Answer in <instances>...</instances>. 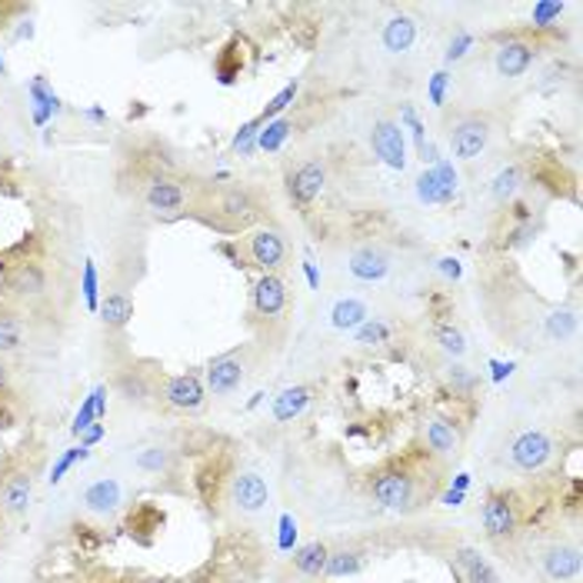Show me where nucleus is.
Returning a JSON list of instances; mask_svg holds the SVG:
<instances>
[{
	"label": "nucleus",
	"instance_id": "f257e3e1",
	"mask_svg": "<svg viewBox=\"0 0 583 583\" xmlns=\"http://www.w3.org/2000/svg\"><path fill=\"white\" fill-rule=\"evenodd\" d=\"M187 217H193L207 230L233 237V240L257 230V227H263V223H273L270 197L260 187H253L250 180L200 183Z\"/></svg>",
	"mask_w": 583,
	"mask_h": 583
},
{
	"label": "nucleus",
	"instance_id": "f03ea898",
	"mask_svg": "<svg viewBox=\"0 0 583 583\" xmlns=\"http://www.w3.org/2000/svg\"><path fill=\"white\" fill-rule=\"evenodd\" d=\"M293 316V293L283 273H260L250 290L247 306V330L253 333V346L273 343L280 346Z\"/></svg>",
	"mask_w": 583,
	"mask_h": 583
},
{
	"label": "nucleus",
	"instance_id": "7ed1b4c3",
	"mask_svg": "<svg viewBox=\"0 0 583 583\" xmlns=\"http://www.w3.org/2000/svg\"><path fill=\"white\" fill-rule=\"evenodd\" d=\"M53 296V270L40 253L13 257L0 267V300L20 310L23 316L30 310L47 306Z\"/></svg>",
	"mask_w": 583,
	"mask_h": 583
},
{
	"label": "nucleus",
	"instance_id": "20e7f679",
	"mask_svg": "<svg viewBox=\"0 0 583 583\" xmlns=\"http://www.w3.org/2000/svg\"><path fill=\"white\" fill-rule=\"evenodd\" d=\"M197 187L200 183L193 177H187L180 170H163V173H153V177L140 180L130 193L147 207V213H153L160 220H177V217L190 213Z\"/></svg>",
	"mask_w": 583,
	"mask_h": 583
},
{
	"label": "nucleus",
	"instance_id": "39448f33",
	"mask_svg": "<svg viewBox=\"0 0 583 583\" xmlns=\"http://www.w3.org/2000/svg\"><path fill=\"white\" fill-rule=\"evenodd\" d=\"M366 490L370 496L386 506V510H400V513H410L416 510L423 500L433 496L430 486H423L420 480V470L406 466V463H386L380 470H373V476L366 480Z\"/></svg>",
	"mask_w": 583,
	"mask_h": 583
},
{
	"label": "nucleus",
	"instance_id": "423d86ee",
	"mask_svg": "<svg viewBox=\"0 0 583 583\" xmlns=\"http://www.w3.org/2000/svg\"><path fill=\"white\" fill-rule=\"evenodd\" d=\"M493 130H496V123H493V113H486V110H456L443 123L446 147L456 160H476L480 153H486Z\"/></svg>",
	"mask_w": 583,
	"mask_h": 583
},
{
	"label": "nucleus",
	"instance_id": "0eeeda50",
	"mask_svg": "<svg viewBox=\"0 0 583 583\" xmlns=\"http://www.w3.org/2000/svg\"><path fill=\"white\" fill-rule=\"evenodd\" d=\"M243 267H253L260 273H280L290 260V240L277 223H263L243 237L233 240Z\"/></svg>",
	"mask_w": 583,
	"mask_h": 583
},
{
	"label": "nucleus",
	"instance_id": "6e6552de",
	"mask_svg": "<svg viewBox=\"0 0 583 583\" xmlns=\"http://www.w3.org/2000/svg\"><path fill=\"white\" fill-rule=\"evenodd\" d=\"M330 180V160L323 150H313V153H303L296 163H290L283 170V190H287V200L296 207V210H306L313 207V200L323 193Z\"/></svg>",
	"mask_w": 583,
	"mask_h": 583
},
{
	"label": "nucleus",
	"instance_id": "1a4fd4ad",
	"mask_svg": "<svg viewBox=\"0 0 583 583\" xmlns=\"http://www.w3.org/2000/svg\"><path fill=\"white\" fill-rule=\"evenodd\" d=\"M520 520H523V506H520L516 493H510V490L486 493V500L480 506V526H483V536L490 543H496V546L510 543L520 533Z\"/></svg>",
	"mask_w": 583,
	"mask_h": 583
},
{
	"label": "nucleus",
	"instance_id": "9d476101",
	"mask_svg": "<svg viewBox=\"0 0 583 583\" xmlns=\"http://www.w3.org/2000/svg\"><path fill=\"white\" fill-rule=\"evenodd\" d=\"M250 353H253V343H240L220 356H213L207 363V373H203V386L207 393L213 396H230L250 373Z\"/></svg>",
	"mask_w": 583,
	"mask_h": 583
},
{
	"label": "nucleus",
	"instance_id": "9b49d317",
	"mask_svg": "<svg viewBox=\"0 0 583 583\" xmlns=\"http://www.w3.org/2000/svg\"><path fill=\"white\" fill-rule=\"evenodd\" d=\"M33 463L7 460L0 473V516H23L33 500Z\"/></svg>",
	"mask_w": 583,
	"mask_h": 583
},
{
	"label": "nucleus",
	"instance_id": "f8f14e48",
	"mask_svg": "<svg viewBox=\"0 0 583 583\" xmlns=\"http://www.w3.org/2000/svg\"><path fill=\"white\" fill-rule=\"evenodd\" d=\"M157 403L173 413H197L207 403V386L197 373H160Z\"/></svg>",
	"mask_w": 583,
	"mask_h": 583
},
{
	"label": "nucleus",
	"instance_id": "ddd939ff",
	"mask_svg": "<svg viewBox=\"0 0 583 583\" xmlns=\"http://www.w3.org/2000/svg\"><path fill=\"white\" fill-rule=\"evenodd\" d=\"M540 57V40L526 33H510L493 47V70L500 77H523Z\"/></svg>",
	"mask_w": 583,
	"mask_h": 583
},
{
	"label": "nucleus",
	"instance_id": "4468645a",
	"mask_svg": "<svg viewBox=\"0 0 583 583\" xmlns=\"http://www.w3.org/2000/svg\"><path fill=\"white\" fill-rule=\"evenodd\" d=\"M553 436L546 430H523L510 443V466L520 473H540L553 460Z\"/></svg>",
	"mask_w": 583,
	"mask_h": 583
},
{
	"label": "nucleus",
	"instance_id": "2eb2a0df",
	"mask_svg": "<svg viewBox=\"0 0 583 583\" xmlns=\"http://www.w3.org/2000/svg\"><path fill=\"white\" fill-rule=\"evenodd\" d=\"M157 386H160V373L150 370L147 363H123L113 373V390L137 406H150L157 403Z\"/></svg>",
	"mask_w": 583,
	"mask_h": 583
},
{
	"label": "nucleus",
	"instance_id": "dca6fc26",
	"mask_svg": "<svg viewBox=\"0 0 583 583\" xmlns=\"http://www.w3.org/2000/svg\"><path fill=\"white\" fill-rule=\"evenodd\" d=\"M130 316H133V277L123 273V270H117L113 280H110V290H107V296L100 303L103 330L120 333V330H127Z\"/></svg>",
	"mask_w": 583,
	"mask_h": 583
},
{
	"label": "nucleus",
	"instance_id": "f3484780",
	"mask_svg": "<svg viewBox=\"0 0 583 583\" xmlns=\"http://www.w3.org/2000/svg\"><path fill=\"white\" fill-rule=\"evenodd\" d=\"M536 566L546 580L553 583H566V580H576L580 570H583V556H580V546L576 543H566V540H553L546 546H540L536 553Z\"/></svg>",
	"mask_w": 583,
	"mask_h": 583
},
{
	"label": "nucleus",
	"instance_id": "a211bd4d",
	"mask_svg": "<svg viewBox=\"0 0 583 583\" xmlns=\"http://www.w3.org/2000/svg\"><path fill=\"white\" fill-rule=\"evenodd\" d=\"M390 267H393V257H390V250H386L383 243H376V240H363V243H356V247L346 253V270H350L356 280H363V283L383 280V277L390 273Z\"/></svg>",
	"mask_w": 583,
	"mask_h": 583
},
{
	"label": "nucleus",
	"instance_id": "6ab92c4d",
	"mask_svg": "<svg viewBox=\"0 0 583 583\" xmlns=\"http://www.w3.org/2000/svg\"><path fill=\"white\" fill-rule=\"evenodd\" d=\"M370 147H373V153L386 163V167H393V170H403L406 167V147H403V130H400V123L393 120V117H376L373 123H370Z\"/></svg>",
	"mask_w": 583,
	"mask_h": 583
},
{
	"label": "nucleus",
	"instance_id": "aec40b11",
	"mask_svg": "<svg viewBox=\"0 0 583 583\" xmlns=\"http://www.w3.org/2000/svg\"><path fill=\"white\" fill-rule=\"evenodd\" d=\"M420 436H423V446H426V453L433 460H443L446 463V460H456L460 456L463 436H460V430H456L453 420H446V416H426Z\"/></svg>",
	"mask_w": 583,
	"mask_h": 583
},
{
	"label": "nucleus",
	"instance_id": "412c9836",
	"mask_svg": "<svg viewBox=\"0 0 583 583\" xmlns=\"http://www.w3.org/2000/svg\"><path fill=\"white\" fill-rule=\"evenodd\" d=\"M267 500H270V490H267L260 473H253V470L233 473V480H230V503H233V510L260 513L267 506Z\"/></svg>",
	"mask_w": 583,
	"mask_h": 583
},
{
	"label": "nucleus",
	"instance_id": "4be33fe9",
	"mask_svg": "<svg viewBox=\"0 0 583 583\" xmlns=\"http://www.w3.org/2000/svg\"><path fill=\"white\" fill-rule=\"evenodd\" d=\"M450 560H453V566H456L463 583H500V573L493 570V563L470 543H460L450 553Z\"/></svg>",
	"mask_w": 583,
	"mask_h": 583
},
{
	"label": "nucleus",
	"instance_id": "5701e85b",
	"mask_svg": "<svg viewBox=\"0 0 583 583\" xmlns=\"http://www.w3.org/2000/svg\"><path fill=\"white\" fill-rule=\"evenodd\" d=\"M326 556H330V543L326 540H310V543H303V546L293 550L290 570L300 580H320L323 576V566H326Z\"/></svg>",
	"mask_w": 583,
	"mask_h": 583
},
{
	"label": "nucleus",
	"instance_id": "b1692460",
	"mask_svg": "<svg viewBox=\"0 0 583 583\" xmlns=\"http://www.w3.org/2000/svg\"><path fill=\"white\" fill-rule=\"evenodd\" d=\"M380 43H383V50L386 53H393V57H400V53H406L413 43H416V20L410 17V13H393L386 23H383V30H380Z\"/></svg>",
	"mask_w": 583,
	"mask_h": 583
},
{
	"label": "nucleus",
	"instance_id": "393cba45",
	"mask_svg": "<svg viewBox=\"0 0 583 583\" xmlns=\"http://www.w3.org/2000/svg\"><path fill=\"white\" fill-rule=\"evenodd\" d=\"M430 343L440 350V356H446V360H463L466 356V333L453 323V320H443V316H436V320H430Z\"/></svg>",
	"mask_w": 583,
	"mask_h": 583
},
{
	"label": "nucleus",
	"instance_id": "a878e982",
	"mask_svg": "<svg viewBox=\"0 0 583 583\" xmlns=\"http://www.w3.org/2000/svg\"><path fill=\"white\" fill-rule=\"evenodd\" d=\"M27 333H30L27 330V316L0 300V356L20 353L27 346Z\"/></svg>",
	"mask_w": 583,
	"mask_h": 583
},
{
	"label": "nucleus",
	"instance_id": "bb28decb",
	"mask_svg": "<svg viewBox=\"0 0 583 583\" xmlns=\"http://www.w3.org/2000/svg\"><path fill=\"white\" fill-rule=\"evenodd\" d=\"M396 340V323L386 316H366L356 330H353V343L376 350V346H390Z\"/></svg>",
	"mask_w": 583,
	"mask_h": 583
},
{
	"label": "nucleus",
	"instance_id": "cd10ccee",
	"mask_svg": "<svg viewBox=\"0 0 583 583\" xmlns=\"http://www.w3.org/2000/svg\"><path fill=\"white\" fill-rule=\"evenodd\" d=\"M313 400V386L310 383H296V386H287L277 400H273V420L277 423H287L293 416L303 413V406Z\"/></svg>",
	"mask_w": 583,
	"mask_h": 583
},
{
	"label": "nucleus",
	"instance_id": "c85d7f7f",
	"mask_svg": "<svg viewBox=\"0 0 583 583\" xmlns=\"http://www.w3.org/2000/svg\"><path fill=\"white\" fill-rule=\"evenodd\" d=\"M523 183H526V167H523V163H510V167H503V170L493 177L490 197H493L496 203H510V200L523 190Z\"/></svg>",
	"mask_w": 583,
	"mask_h": 583
},
{
	"label": "nucleus",
	"instance_id": "c756f323",
	"mask_svg": "<svg viewBox=\"0 0 583 583\" xmlns=\"http://www.w3.org/2000/svg\"><path fill=\"white\" fill-rule=\"evenodd\" d=\"M440 376H443V383L453 390V393H460V396H470L473 390H476V373L463 363V360H446V356H440Z\"/></svg>",
	"mask_w": 583,
	"mask_h": 583
},
{
	"label": "nucleus",
	"instance_id": "7c9ffc66",
	"mask_svg": "<svg viewBox=\"0 0 583 583\" xmlns=\"http://www.w3.org/2000/svg\"><path fill=\"white\" fill-rule=\"evenodd\" d=\"M363 563H366V553H363L360 546H340V550L330 546L323 576H350V573H356Z\"/></svg>",
	"mask_w": 583,
	"mask_h": 583
},
{
	"label": "nucleus",
	"instance_id": "2f4dec72",
	"mask_svg": "<svg viewBox=\"0 0 583 583\" xmlns=\"http://www.w3.org/2000/svg\"><path fill=\"white\" fill-rule=\"evenodd\" d=\"M83 503H87L93 513H113L117 503H120V486H117V480H100V483H93V486L83 493Z\"/></svg>",
	"mask_w": 583,
	"mask_h": 583
},
{
	"label": "nucleus",
	"instance_id": "473e14b6",
	"mask_svg": "<svg viewBox=\"0 0 583 583\" xmlns=\"http://www.w3.org/2000/svg\"><path fill=\"white\" fill-rule=\"evenodd\" d=\"M330 316H333V326H340V330H356V326L370 316V306H366L363 300H336L333 310H330Z\"/></svg>",
	"mask_w": 583,
	"mask_h": 583
},
{
	"label": "nucleus",
	"instance_id": "72a5a7b5",
	"mask_svg": "<svg viewBox=\"0 0 583 583\" xmlns=\"http://www.w3.org/2000/svg\"><path fill=\"white\" fill-rule=\"evenodd\" d=\"M173 463H177V456H173L170 446H147L137 456V466L147 470V473H167V470H173Z\"/></svg>",
	"mask_w": 583,
	"mask_h": 583
},
{
	"label": "nucleus",
	"instance_id": "f704fd0d",
	"mask_svg": "<svg viewBox=\"0 0 583 583\" xmlns=\"http://www.w3.org/2000/svg\"><path fill=\"white\" fill-rule=\"evenodd\" d=\"M237 50V43H227L220 53H217V77L223 80V83H230V80H237L240 77V70H243V53H233Z\"/></svg>",
	"mask_w": 583,
	"mask_h": 583
},
{
	"label": "nucleus",
	"instance_id": "c9c22d12",
	"mask_svg": "<svg viewBox=\"0 0 583 583\" xmlns=\"http://www.w3.org/2000/svg\"><path fill=\"white\" fill-rule=\"evenodd\" d=\"M290 127H293V117H277V120L267 123V130H260L257 143H260L263 150H277V147L283 143V137L290 133Z\"/></svg>",
	"mask_w": 583,
	"mask_h": 583
},
{
	"label": "nucleus",
	"instance_id": "e433bc0d",
	"mask_svg": "<svg viewBox=\"0 0 583 583\" xmlns=\"http://www.w3.org/2000/svg\"><path fill=\"white\" fill-rule=\"evenodd\" d=\"M296 93H300V83H287V87H283V90H280V93H277V97L267 103V110H263L260 123H263V120H277V113H283V110H287V107L296 100Z\"/></svg>",
	"mask_w": 583,
	"mask_h": 583
},
{
	"label": "nucleus",
	"instance_id": "4c0bfd02",
	"mask_svg": "<svg viewBox=\"0 0 583 583\" xmlns=\"http://www.w3.org/2000/svg\"><path fill=\"white\" fill-rule=\"evenodd\" d=\"M23 10H27L23 3H10V0H0V30L10 23V17H13V13H23Z\"/></svg>",
	"mask_w": 583,
	"mask_h": 583
},
{
	"label": "nucleus",
	"instance_id": "58836bf2",
	"mask_svg": "<svg viewBox=\"0 0 583 583\" xmlns=\"http://www.w3.org/2000/svg\"><path fill=\"white\" fill-rule=\"evenodd\" d=\"M7 396H10V366L0 356V400H7Z\"/></svg>",
	"mask_w": 583,
	"mask_h": 583
}]
</instances>
